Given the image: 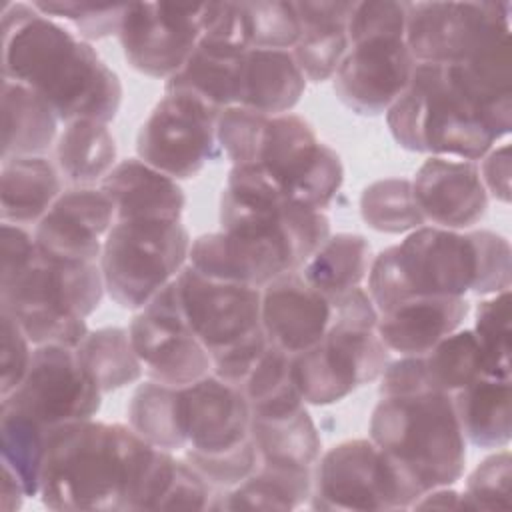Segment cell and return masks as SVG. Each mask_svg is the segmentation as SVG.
<instances>
[{
    "label": "cell",
    "mask_w": 512,
    "mask_h": 512,
    "mask_svg": "<svg viewBox=\"0 0 512 512\" xmlns=\"http://www.w3.org/2000/svg\"><path fill=\"white\" fill-rule=\"evenodd\" d=\"M386 122L406 150L480 160L512 128V46L468 62H416Z\"/></svg>",
    "instance_id": "6da1fadb"
},
{
    "label": "cell",
    "mask_w": 512,
    "mask_h": 512,
    "mask_svg": "<svg viewBox=\"0 0 512 512\" xmlns=\"http://www.w3.org/2000/svg\"><path fill=\"white\" fill-rule=\"evenodd\" d=\"M220 224L192 240L188 264L208 278L254 288L300 270L330 236L324 212L288 202L254 164L232 166Z\"/></svg>",
    "instance_id": "7a4b0ae2"
},
{
    "label": "cell",
    "mask_w": 512,
    "mask_h": 512,
    "mask_svg": "<svg viewBox=\"0 0 512 512\" xmlns=\"http://www.w3.org/2000/svg\"><path fill=\"white\" fill-rule=\"evenodd\" d=\"M176 468L128 424L70 422L48 436L38 496L52 510H160Z\"/></svg>",
    "instance_id": "3957f363"
},
{
    "label": "cell",
    "mask_w": 512,
    "mask_h": 512,
    "mask_svg": "<svg viewBox=\"0 0 512 512\" xmlns=\"http://www.w3.org/2000/svg\"><path fill=\"white\" fill-rule=\"evenodd\" d=\"M0 16L2 78L32 88L64 124L114 120L122 104L120 78L86 40L32 4L8 2Z\"/></svg>",
    "instance_id": "277c9868"
},
{
    "label": "cell",
    "mask_w": 512,
    "mask_h": 512,
    "mask_svg": "<svg viewBox=\"0 0 512 512\" xmlns=\"http://www.w3.org/2000/svg\"><path fill=\"white\" fill-rule=\"evenodd\" d=\"M510 272L504 236L424 224L372 258L368 294L378 312L414 296H492L510 290Z\"/></svg>",
    "instance_id": "5b68a950"
},
{
    "label": "cell",
    "mask_w": 512,
    "mask_h": 512,
    "mask_svg": "<svg viewBox=\"0 0 512 512\" xmlns=\"http://www.w3.org/2000/svg\"><path fill=\"white\" fill-rule=\"evenodd\" d=\"M104 290L100 262L58 258L38 248L24 266L2 274L0 304L34 346L76 348Z\"/></svg>",
    "instance_id": "8992f818"
},
{
    "label": "cell",
    "mask_w": 512,
    "mask_h": 512,
    "mask_svg": "<svg viewBox=\"0 0 512 512\" xmlns=\"http://www.w3.org/2000/svg\"><path fill=\"white\" fill-rule=\"evenodd\" d=\"M368 438L400 466L422 494L452 486L464 474L466 438L452 394L422 390L380 396L372 410Z\"/></svg>",
    "instance_id": "52a82bcc"
},
{
    "label": "cell",
    "mask_w": 512,
    "mask_h": 512,
    "mask_svg": "<svg viewBox=\"0 0 512 512\" xmlns=\"http://www.w3.org/2000/svg\"><path fill=\"white\" fill-rule=\"evenodd\" d=\"M332 324L312 348L292 356V378L306 404L326 406L382 376L390 362L376 322L378 308L362 286L332 300Z\"/></svg>",
    "instance_id": "ba28073f"
},
{
    "label": "cell",
    "mask_w": 512,
    "mask_h": 512,
    "mask_svg": "<svg viewBox=\"0 0 512 512\" xmlns=\"http://www.w3.org/2000/svg\"><path fill=\"white\" fill-rule=\"evenodd\" d=\"M190 246L180 220L114 222L100 256L108 296L122 308H144L188 264Z\"/></svg>",
    "instance_id": "9c48e42d"
},
{
    "label": "cell",
    "mask_w": 512,
    "mask_h": 512,
    "mask_svg": "<svg viewBox=\"0 0 512 512\" xmlns=\"http://www.w3.org/2000/svg\"><path fill=\"white\" fill-rule=\"evenodd\" d=\"M250 164L258 166L288 202L318 212L334 200L344 182L336 150L320 142L310 122L292 112L268 116Z\"/></svg>",
    "instance_id": "30bf717a"
},
{
    "label": "cell",
    "mask_w": 512,
    "mask_h": 512,
    "mask_svg": "<svg viewBox=\"0 0 512 512\" xmlns=\"http://www.w3.org/2000/svg\"><path fill=\"white\" fill-rule=\"evenodd\" d=\"M418 498L410 478L370 438L344 440L314 466V510H400Z\"/></svg>",
    "instance_id": "8fae6325"
},
{
    "label": "cell",
    "mask_w": 512,
    "mask_h": 512,
    "mask_svg": "<svg viewBox=\"0 0 512 512\" xmlns=\"http://www.w3.org/2000/svg\"><path fill=\"white\" fill-rule=\"evenodd\" d=\"M406 44L416 62L456 64L510 44V2H410Z\"/></svg>",
    "instance_id": "7c38bea8"
},
{
    "label": "cell",
    "mask_w": 512,
    "mask_h": 512,
    "mask_svg": "<svg viewBox=\"0 0 512 512\" xmlns=\"http://www.w3.org/2000/svg\"><path fill=\"white\" fill-rule=\"evenodd\" d=\"M218 114L196 96L164 92L138 130V158L174 180L196 176L218 156Z\"/></svg>",
    "instance_id": "4fadbf2b"
},
{
    "label": "cell",
    "mask_w": 512,
    "mask_h": 512,
    "mask_svg": "<svg viewBox=\"0 0 512 512\" xmlns=\"http://www.w3.org/2000/svg\"><path fill=\"white\" fill-rule=\"evenodd\" d=\"M102 396L74 348L42 344L34 346L24 380L2 398V406L54 430L62 424L94 418L102 406Z\"/></svg>",
    "instance_id": "5bb4252c"
},
{
    "label": "cell",
    "mask_w": 512,
    "mask_h": 512,
    "mask_svg": "<svg viewBox=\"0 0 512 512\" xmlns=\"http://www.w3.org/2000/svg\"><path fill=\"white\" fill-rule=\"evenodd\" d=\"M172 290L184 322L210 358L262 330V288L214 280L186 264Z\"/></svg>",
    "instance_id": "9a60e30c"
},
{
    "label": "cell",
    "mask_w": 512,
    "mask_h": 512,
    "mask_svg": "<svg viewBox=\"0 0 512 512\" xmlns=\"http://www.w3.org/2000/svg\"><path fill=\"white\" fill-rule=\"evenodd\" d=\"M204 4H128L118 40L128 64L150 78L174 76L202 38Z\"/></svg>",
    "instance_id": "2e32d148"
},
{
    "label": "cell",
    "mask_w": 512,
    "mask_h": 512,
    "mask_svg": "<svg viewBox=\"0 0 512 512\" xmlns=\"http://www.w3.org/2000/svg\"><path fill=\"white\" fill-rule=\"evenodd\" d=\"M128 334L150 380L186 386L212 372L210 352L184 322L172 282L140 308Z\"/></svg>",
    "instance_id": "e0dca14e"
},
{
    "label": "cell",
    "mask_w": 512,
    "mask_h": 512,
    "mask_svg": "<svg viewBox=\"0 0 512 512\" xmlns=\"http://www.w3.org/2000/svg\"><path fill=\"white\" fill-rule=\"evenodd\" d=\"M416 60L404 36H370L350 44L334 74L336 96L354 112L376 116L404 94Z\"/></svg>",
    "instance_id": "ac0fdd59"
},
{
    "label": "cell",
    "mask_w": 512,
    "mask_h": 512,
    "mask_svg": "<svg viewBox=\"0 0 512 512\" xmlns=\"http://www.w3.org/2000/svg\"><path fill=\"white\" fill-rule=\"evenodd\" d=\"M184 454L218 456L250 440L252 408L246 396L216 374L182 386Z\"/></svg>",
    "instance_id": "d6986e66"
},
{
    "label": "cell",
    "mask_w": 512,
    "mask_h": 512,
    "mask_svg": "<svg viewBox=\"0 0 512 512\" xmlns=\"http://www.w3.org/2000/svg\"><path fill=\"white\" fill-rule=\"evenodd\" d=\"M114 222V204L100 186H72L36 224L34 240L50 256L100 262L104 238Z\"/></svg>",
    "instance_id": "ffe728a7"
},
{
    "label": "cell",
    "mask_w": 512,
    "mask_h": 512,
    "mask_svg": "<svg viewBox=\"0 0 512 512\" xmlns=\"http://www.w3.org/2000/svg\"><path fill=\"white\" fill-rule=\"evenodd\" d=\"M412 190L426 222L438 228L466 230L488 208V192L472 160L428 156L416 170Z\"/></svg>",
    "instance_id": "44dd1931"
},
{
    "label": "cell",
    "mask_w": 512,
    "mask_h": 512,
    "mask_svg": "<svg viewBox=\"0 0 512 512\" xmlns=\"http://www.w3.org/2000/svg\"><path fill=\"white\" fill-rule=\"evenodd\" d=\"M332 302L304 280L286 272L262 288V330L276 348L294 356L318 344L332 324Z\"/></svg>",
    "instance_id": "7402d4cb"
},
{
    "label": "cell",
    "mask_w": 512,
    "mask_h": 512,
    "mask_svg": "<svg viewBox=\"0 0 512 512\" xmlns=\"http://www.w3.org/2000/svg\"><path fill=\"white\" fill-rule=\"evenodd\" d=\"M468 312L466 298L414 296L378 312L376 332L388 352L422 356L456 332Z\"/></svg>",
    "instance_id": "603a6c76"
},
{
    "label": "cell",
    "mask_w": 512,
    "mask_h": 512,
    "mask_svg": "<svg viewBox=\"0 0 512 512\" xmlns=\"http://www.w3.org/2000/svg\"><path fill=\"white\" fill-rule=\"evenodd\" d=\"M120 220H172L182 218L186 196L180 184L148 166L140 158L120 160L100 182Z\"/></svg>",
    "instance_id": "cb8c5ba5"
},
{
    "label": "cell",
    "mask_w": 512,
    "mask_h": 512,
    "mask_svg": "<svg viewBox=\"0 0 512 512\" xmlns=\"http://www.w3.org/2000/svg\"><path fill=\"white\" fill-rule=\"evenodd\" d=\"M354 4L338 0L294 2L302 32L290 52L306 80L324 82L338 72L350 50L346 26Z\"/></svg>",
    "instance_id": "d4e9b609"
},
{
    "label": "cell",
    "mask_w": 512,
    "mask_h": 512,
    "mask_svg": "<svg viewBox=\"0 0 512 512\" xmlns=\"http://www.w3.org/2000/svg\"><path fill=\"white\" fill-rule=\"evenodd\" d=\"M306 78L290 50L250 48L242 56L236 106L278 116L290 112L304 94Z\"/></svg>",
    "instance_id": "484cf974"
},
{
    "label": "cell",
    "mask_w": 512,
    "mask_h": 512,
    "mask_svg": "<svg viewBox=\"0 0 512 512\" xmlns=\"http://www.w3.org/2000/svg\"><path fill=\"white\" fill-rule=\"evenodd\" d=\"M250 436L258 464L314 468L322 454V440L304 404L278 412H252Z\"/></svg>",
    "instance_id": "4316f807"
},
{
    "label": "cell",
    "mask_w": 512,
    "mask_h": 512,
    "mask_svg": "<svg viewBox=\"0 0 512 512\" xmlns=\"http://www.w3.org/2000/svg\"><path fill=\"white\" fill-rule=\"evenodd\" d=\"M0 184L2 222L16 226L38 224L64 192L60 174L46 156L2 160Z\"/></svg>",
    "instance_id": "83f0119b"
},
{
    "label": "cell",
    "mask_w": 512,
    "mask_h": 512,
    "mask_svg": "<svg viewBox=\"0 0 512 512\" xmlns=\"http://www.w3.org/2000/svg\"><path fill=\"white\" fill-rule=\"evenodd\" d=\"M58 116L32 88L2 78V160L44 156L58 136Z\"/></svg>",
    "instance_id": "f1b7e54d"
},
{
    "label": "cell",
    "mask_w": 512,
    "mask_h": 512,
    "mask_svg": "<svg viewBox=\"0 0 512 512\" xmlns=\"http://www.w3.org/2000/svg\"><path fill=\"white\" fill-rule=\"evenodd\" d=\"M464 438L478 448H506L510 428V380L482 376L452 394Z\"/></svg>",
    "instance_id": "f546056e"
},
{
    "label": "cell",
    "mask_w": 512,
    "mask_h": 512,
    "mask_svg": "<svg viewBox=\"0 0 512 512\" xmlns=\"http://www.w3.org/2000/svg\"><path fill=\"white\" fill-rule=\"evenodd\" d=\"M314 468L258 464L238 486L220 492L214 510H292L312 496Z\"/></svg>",
    "instance_id": "4dcf8cb0"
},
{
    "label": "cell",
    "mask_w": 512,
    "mask_h": 512,
    "mask_svg": "<svg viewBox=\"0 0 512 512\" xmlns=\"http://www.w3.org/2000/svg\"><path fill=\"white\" fill-rule=\"evenodd\" d=\"M246 52L198 42L186 64L166 80L164 92H184L200 98L216 110L236 106L240 64Z\"/></svg>",
    "instance_id": "1f68e13d"
},
{
    "label": "cell",
    "mask_w": 512,
    "mask_h": 512,
    "mask_svg": "<svg viewBox=\"0 0 512 512\" xmlns=\"http://www.w3.org/2000/svg\"><path fill=\"white\" fill-rule=\"evenodd\" d=\"M372 264L370 244L362 234H330L322 246L306 260L300 274L330 302L358 288Z\"/></svg>",
    "instance_id": "d6a6232c"
},
{
    "label": "cell",
    "mask_w": 512,
    "mask_h": 512,
    "mask_svg": "<svg viewBox=\"0 0 512 512\" xmlns=\"http://www.w3.org/2000/svg\"><path fill=\"white\" fill-rule=\"evenodd\" d=\"M58 170L72 186L102 182L116 162V142L108 124L74 120L64 124L56 140Z\"/></svg>",
    "instance_id": "836d02e7"
},
{
    "label": "cell",
    "mask_w": 512,
    "mask_h": 512,
    "mask_svg": "<svg viewBox=\"0 0 512 512\" xmlns=\"http://www.w3.org/2000/svg\"><path fill=\"white\" fill-rule=\"evenodd\" d=\"M126 414L128 426L152 446L168 452L186 448L182 386L148 380L132 394Z\"/></svg>",
    "instance_id": "e575fe53"
},
{
    "label": "cell",
    "mask_w": 512,
    "mask_h": 512,
    "mask_svg": "<svg viewBox=\"0 0 512 512\" xmlns=\"http://www.w3.org/2000/svg\"><path fill=\"white\" fill-rule=\"evenodd\" d=\"M74 352L102 394L140 380L144 372L128 330L118 326L88 330Z\"/></svg>",
    "instance_id": "d590c367"
},
{
    "label": "cell",
    "mask_w": 512,
    "mask_h": 512,
    "mask_svg": "<svg viewBox=\"0 0 512 512\" xmlns=\"http://www.w3.org/2000/svg\"><path fill=\"white\" fill-rule=\"evenodd\" d=\"M50 432L32 418L0 406L2 466H8L18 476L26 496H38Z\"/></svg>",
    "instance_id": "8d00e7d4"
},
{
    "label": "cell",
    "mask_w": 512,
    "mask_h": 512,
    "mask_svg": "<svg viewBox=\"0 0 512 512\" xmlns=\"http://www.w3.org/2000/svg\"><path fill=\"white\" fill-rule=\"evenodd\" d=\"M430 390L454 394L470 382L486 376L484 358L472 330H456L422 354Z\"/></svg>",
    "instance_id": "74e56055"
},
{
    "label": "cell",
    "mask_w": 512,
    "mask_h": 512,
    "mask_svg": "<svg viewBox=\"0 0 512 512\" xmlns=\"http://www.w3.org/2000/svg\"><path fill=\"white\" fill-rule=\"evenodd\" d=\"M364 222L378 232L402 234L426 224L414 198L412 180L384 178L368 184L360 196Z\"/></svg>",
    "instance_id": "f35d334b"
},
{
    "label": "cell",
    "mask_w": 512,
    "mask_h": 512,
    "mask_svg": "<svg viewBox=\"0 0 512 512\" xmlns=\"http://www.w3.org/2000/svg\"><path fill=\"white\" fill-rule=\"evenodd\" d=\"M472 332L484 358L486 376L510 380V290L480 300Z\"/></svg>",
    "instance_id": "ab89813d"
},
{
    "label": "cell",
    "mask_w": 512,
    "mask_h": 512,
    "mask_svg": "<svg viewBox=\"0 0 512 512\" xmlns=\"http://www.w3.org/2000/svg\"><path fill=\"white\" fill-rule=\"evenodd\" d=\"M250 46L270 50H292L300 38L302 24L294 2L258 0L240 2Z\"/></svg>",
    "instance_id": "60d3db41"
},
{
    "label": "cell",
    "mask_w": 512,
    "mask_h": 512,
    "mask_svg": "<svg viewBox=\"0 0 512 512\" xmlns=\"http://www.w3.org/2000/svg\"><path fill=\"white\" fill-rule=\"evenodd\" d=\"M48 18L70 22L82 40L118 36L128 4H84V2H32Z\"/></svg>",
    "instance_id": "b9f144b4"
},
{
    "label": "cell",
    "mask_w": 512,
    "mask_h": 512,
    "mask_svg": "<svg viewBox=\"0 0 512 512\" xmlns=\"http://www.w3.org/2000/svg\"><path fill=\"white\" fill-rule=\"evenodd\" d=\"M266 120V114L242 106H228L218 114L216 140L232 166L250 164L254 160Z\"/></svg>",
    "instance_id": "7bdbcfd3"
},
{
    "label": "cell",
    "mask_w": 512,
    "mask_h": 512,
    "mask_svg": "<svg viewBox=\"0 0 512 512\" xmlns=\"http://www.w3.org/2000/svg\"><path fill=\"white\" fill-rule=\"evenodd\" d=\"M510 452L504 448L488 458H484L474 472L468 476L464 496L472 508L496 510L510 508Z\"/></svg>",
    "instance_id": "ee69618b"
},
{
    "label": "cell",
    "mask_w": 512,
    "mask_h": 512,
    "mask_svg": "<svg viewBox=\"0 0 512 512\" xmlns=\"http://www.w3.org/2000/svg\"><path fill=\"white\" fill-rule=\"evenodd\" d=\"M184 460L218 490H230L238 486L258 468V452L252 436L236 450L218 456L184 454Z\"/></svg>",
    "instance_id": "f6af8a7d"
},
{
    "label": "cell",
    "mask_w": 512,
    "mask_h": 512,
    "mask_svg": "<svg viewBox=\"0 0 512 512\" xmlns=\"http://www.w3.org/2000/svg\"><path fill=\"white\" fill-rule=\"evenodd\" d=\"M410 2H356L348 20L350 44L370 36H404Z\"/></svg>",
    "instance_id": "bcb514c9"
},
{
    "label": "cell",
    "mask_w": 512,
    "mask_h": 512,
    "mask_svg": "<svg viewBox=\"0 0 512 512\" xmlns=\"http://www.w3.org/2000/svg\"><path fill=\"white\" fill-rule=\"evenodd\" d=\"M34 344L26 336V332L20 328V324L2 312V346H0V396L6 398L10 392H14L20 382L24 380L30 360H32V348Z\"/></svg>",
    "instance_id": "7dc6e473"
},
{
    "label": "cell",
    "mask_w": 512,
    "mask_h": 512,
    "mask_svg": "<svg viewBox=\"0 0 512 512\" xmlns=\"http://www.w3.org/2000/svg\"><path fill=\"white\" fill-rule=\"evenodd\" d=\"M478 164L482 184L496 200L508 204L510 202V144L494 146L486 152Z\"/></svg>",
    "instance_id": "c3c4849f"
},
{
    "label": "cell",
    "mask_w": 512,
    "mask_h": 512,
    "mask_svg": "<svg viewBox=\"0 0 512 512\" xmlns=\"http://www.w3.org/2000/svg\"><path fill=\"white\" fill-rule=\"evenodd\" d=\"M0 496H2L4 510H18L26 496L22 482L8 466H2V494Z\"/></svg>",
    "instance_id": "681fc988"
}]
</instances>
